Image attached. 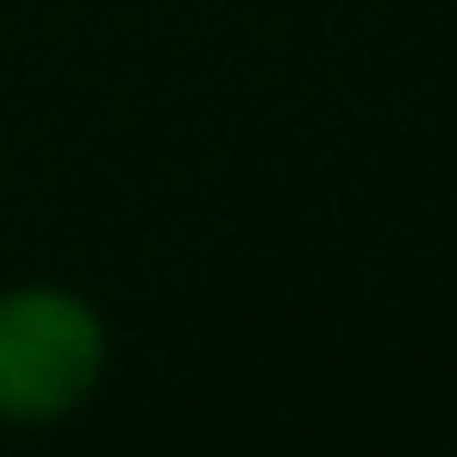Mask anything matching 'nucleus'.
Instances as JSON below:
<instances>
[{"label": "nucleus", "instance_id": "nucleus-1", "mask_svg": "<svg viewBox=\"0 0 457 457\" xmlns=\"http://www.w3.org/2000/svg\"><path fill=\"white\" fill-rule=\"evenodd\" d=\"M113 338L88 295L63 282L0 288V426H57L107 376Z\"/></svg>", "mask_w": 457, "mask_h": 457}]
</instances>
